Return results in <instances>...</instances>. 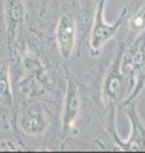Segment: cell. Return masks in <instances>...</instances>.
Segmentation results:
<instances>
[{
	"mask_svg": "<svg viewBox=\"0 0 145 153\" xmlns=\"http://www.w3.org/2000/svg\"><path fill=\"white\" fill-rule=\"evenodd\" d=\"M121 70L130 79V93L125 101V105H129L145 85V31L122 54Z\"/></svg>",
	"mask_w": 145,
	"mask_h": 153,
	"instance_id": "1",
	"label": "cell"
},
{
	"mask_svg": "<svg viewBox=\"0 0 145 153\" xmlns=\"http://www.w3.org/2000/svg\"><path fill=\"white\" fill-rule=\"evenodd\" d=\"M79 108H80L79 89L76 87V84L71 79H69L66 83L64 105H62V115H61V128L64 134L70 133L74 129L75 123L78 120Z\"/></svg>",
	"mask_w": 145,
	"mask_h": 153,
	"instance_id": "5",
	"label": "cell"
},
{
	"mask_svg": "<svg viewBox=\"0 0 145 153\" xmlns=\"http://www.w3.org/2000/svg\"><path fill=\"white\" fill-rule=\"evenodd\" d=\"M5 124H4V120L1 119V116H0V129H1V126H4Z\"/></svg>",
	"mask_w": 145,
	"mask_h": 153,
	"instance_id": "11",
	"label": "cell"
},
{
	"mask_svg": "<svg viewBox=\"0 0 145 153\" xmlns=\"http://www.w3.org/2000/svg\"><path fill=\"white\" fill-rule=\"evenodd\" d=\"M130 125H131V131L126 140H121L118 135L113 131L115 140L117 142L118 147L124 151H131V152H143L145 151V125L140 117V115L136 110V106L131 102V105L126 110Z\"/></svg>",
	"mask_w": 145,
	"mask_h": 153,
	"instance_id": "3",
	"label": "cell"
},
{
	"mask_svg": "<svg viewBox=\"0 0 145 153\" xmlns=\"http://www.w3.org/2000/svg\"><path fill=\"white\" fill-rule=\"evenodd\" d=\"M90 0H80V3H89Z\"/></svg>",
	"mask_w": 145,
	"mask_h": 153,
	"instance_id": "12",
	"label": "cell"
},
{
	"mask_svg": "<svg viewBox=\"0 0 145 153\" xmlns=\"http://www.w3.org/2000/svg\"><path fill=\"white\" fill-rule=\"evenodd\" d=\"M76 38V26L75 21L70 16L64 14L60 17L56 26V42L57 49L62 59L69 60L72 56Z\"/></svg>",
	"mask_w": 145,
	"mask_h": 153,
	"instance_id": "6",
	"label": "cell"
},
{
	"mask_svg": "<svg viewBox=\"0 0 145 153\" xmlns=\"http://www.w3.org/2000/svg\"><path fill=\"white\" fill-rule=\"evenodd\" d=\"M130 31L134 33L145 31V7L139 9L136 14L131 18V21H130Z\"/></svg>",
	"mask_w": 145,
	"mask_h": 153,
	"instance_id": "10",
	"label": "cell"
},
{
	"mask_svg": "<svg viewBox=\"0 0 145 153\" xmlns=\"http://www.w3.org/2000/svg\"><path fill=\"white\" fill-rule=\"evenodd\" d=\"M106 3H107V0H99L98 4H97V8H95L94 22H93V27H92L90 40H89V47H90L92 54H98V52L102 50V47L117 33L118 28L122 25L124 19L127 16L129 8L125 7L122 10H121L118 18L116 19V22L113 25H109L104 19Z\"/></svg>",
	"mask_w": 145,
	"mask_h": 153,
	"instance_id": "2",
	"label": "cell"
},
{
	"mask_svg": "<svg viewBox=\"0 0 145 153\" xmlns=\"http://www.w3.org/2000/svg\"><path fill=\"white\" fill-rule=\"evenodd\" d=\"M0 100L8 105L13 103V93L10 87L9 70L4 61H0Z\"/></svg>",
	"mask_w": 145,
	"mask_h": 153,
	"instance_id": "9",
	"label": "cell"
},
{
	"mask_svg": "<svg viewBox=\"0 0 145 153\" xmlns=\"http://www.w3.org/2000/svg\"><path fill=\"white\" fill-rule=\"evenodd\" d=\"M19 125L28 135H41L47 129V120L38 108H30L21 116Z\"/></svg>",
	"mask_w": 145,
	"mask_h": 153,
	"instance_id": "8",
	"label": "cell"
},
{
	"mask_svg": "<svg viewBox=\"0 0 145 153\" xmlns=\"http://www.w3.org/2000/svg\"><path fill=\"white\" fill-rule=\"evenodd\" d=\"M4 18L8 44H12L21 32L24 19L23 0H4Z\"/></svg>",
	"mask_w": 145,
	"mask_h": 153,
	"instance_id": "7",
	"label": "cell"
},
{
	"mask_svg": "<svg viewBox=\"0 0 145 153\" xmlns=\"http://www.w3.org/2000/svg\"><path fill=\"white\" fill-rule=\"evenodd\" d=\"M122 49L116 56V59L111 64L109 69L106 73L102 84V96L103 100L108 103H115L122 97L124 93V80L125 75L121 70V59H122Z\"/></svg>",
	"mask_w": 145,
	"mask_h": 153,
	"instance_id": "4",
	"label": "cell"
}]
</instances>
